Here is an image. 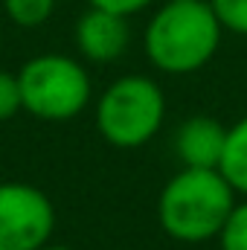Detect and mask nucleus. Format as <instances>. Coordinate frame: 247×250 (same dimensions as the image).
<instances>
[{
	"label": "nucleus",
	"mask_w": 247,
	"mask_h": 250,
	"mask_svg": "<svg viewBox=\"0 0 247 250\" xmlns=\"http://www.w3.org/2000/svg\"><path fill=\"white\" fill-rule=\"evenodd\" d=\"M56 230V207L32 184H0V250H41Z\"/></svg>",
	"instance_id": "nucleus-5"
},
{
	"label": "nucleus",
	"mask_w": 247,
	"mask_h": 250,
	"mask_svg": "<svg viewBox=\"0 0 247 250\" xmlns=\"http://www.w3.org/2000/svg\"><path fill=\"white\" fill-rule=\"evenodd\" d=\"M221 250H247V201L236 204L218 233Z\"/></svg>",
	"instance_id": "nucleus-10"
},
{
	"label": "nucleus",
	"mask_w": 247,
	"mask_h": 250,
	"mask_svg": "<svg viewBox=\"0 0 247 250\" xmlns=\"http://www.w3.org/2000/svg\"><path fill=\"white\" fill-rule=\"evenodd\" d=\"M221 29L247 35V0H209Z\"/></svg>",
	"instance_id": "nucleus-11"
},
{
	"label": "nucleus",
	"mask_w": 247,
	"mask_h": 250,
	"mask_svg": "<svg viewBox=\"0 0 247 250\" xmlns=\"http://www.w3.org/2000/svg\"><path fill=\"white\" fill-rule=\"evenodd\" d=\"M166 117V96L148 76H123L105 87L96 102V128L117 148L151 143Z\"/></svg>",
	"instance_id": "nucleus-3"
},
{
	"label": "nucleus",
	"mask_w": 247,
	"mask_h": 250,
	"mask_svg": "<svg viewBox=\"0 0 247 250\" xmlns=\"http://www.w3.org/2000/svg\"><path fill=\"white\" fill-rule=\"evenodd\" d=\"M41 250H73V248H64V245H44Z\"/></svg>",
	"instance_id": "nucleus-14"
},
{
	"label": "nucleus",
	"mask_w": 247,
	"mask_h": 250,
	"mask_svg": "<svg viewBox=\"0 0 247 250\" xmlns=\"http://www.w3.org/2000/svg\"><path fill=\"white\" fill-rule=\"evenodd\" d=\"M3 9H6L12 23H18L23 29H32V26H41V23L50 21V15L56 9V0H3Z\"/></svg>",
	"instance_id": "nucleus-9"
},
{
	"label": "nucleus",
	"mask_w": 247,
	"mask_h": 250,
	"mask_svg": "<svg viewBox=\"0 0 247 250\" xmlns=\"http://www.w3.org/2000/svg\"><path fill=\"white\" fill-rule=\"evenodd\" d=\"M128 41H131L128 18H123V15L90 6L79 18L76 44H79V50H82V56L87 62H96V64L117 62L128 50Z\"/></svg>",
	"instance_id": "nucleus-6"
},
{
	"label": "nucleus",
	"mask_w": 247,
	"mask_h": 250,
	"mask_svg": "<svg viewBox=\"0 0 247 250\" xmlns=\"http://www.w3.org/2000/svg\"><path fill=\"white\" fill-rule=\"evenodd\" d=\"M21 111H23V102H21L18 73H6V70H0V123L15 120Z\"/></svg>",
	"instance_id": "nucleus-12"
},
{
	"label": "nucleus",
	"mask_w": 247,
	"mask_h": 250,
	"mask_svg": "<svg viewBox=\"0 0 247 250\" xmlns=\"http://www.w3.org/2000/svg\"><path fill=\"white\" fill-rule=\"evenodd\" d=\"M23 111L44 123H67L90 102V76L62 53L35 56L18 70Z\"/></svg>",
	"instance_id": "nucleus-4"
},
{
	"label": "nucleus",
	"mask_w": 247,
	"mask_h": 250,
	"mask_svg": "<svg viewBox=\"0 0 247 250\" xmlns=\"http://www.w3.org/2000/svg\"><path fill=\"white\" fill-rule=\"evenodd\" d=\"M218 172L227 178L236 195H247V117H242L233 128H227V143Z\"/></svg>",
	"instance_id": "nucleus-8"
},
{
	"label": "nucleus",
	"mask_w": 247,
	"mask_h": 250,
	"mask_svg": "<svg viewBox=\"0 0 247 250\" xmlns=\"http://www.w3.org/2000/svg\"><path fill=\"white\" fill-rule=\"evenodd\" d=\"M221 44L209 0H169L145 26V56L163 73L186 76L206 67Z\"/></svg>",
	"instance_id": "nucleus-2"
},
{
	"label": "nucleus",
	"mask_w": 247,
	"mask_h": 250,
	"mask_svg": "<svg viewBox=\"0 0 247 250\" xmlns=\"http://www.w3.org/2000/svg\"><path fill=\"white\" fill-rule=\"evenodd\" d=\"M90 6H96V9H105V12H114V15H134V12H140V9H145L151 0H87Z\"/></svg>",
	"instance_id": "nucleus-13"
},
{
	"label": "nucleus",
	"mask_w": 247,
	"mask_h": 250,
	"mask_svg": "<svg viewBox=\"0 0 247 250\" xmlns=\"http://www.w3.org/2000/svg\"><path fill=\"white\" fill-rule=\"evenodd\" d=\"M236 207V192L218 169H189L184 166L169 178L157 198V221L166 236L184 245H201L218 239L230 209Z\"/></svg>",
	"instance_id": "nucleus-1"
},
{
	"label": "nucleus",
	"mask_w": 247,
	"mask_h": 250,
	"mask_svg": "<svg viewBox=\"0 0 247 250\" xmlns=\"http://www.w3.org/2000/svg\"><path fill=\"white\" fill-rule=\"evenodd\" d=\"M227 143V128L215 117H189L175 131V154L189 169H218Z\"/></svg>",
	"instance_id": "nucleus-7"
}]
</instances>
